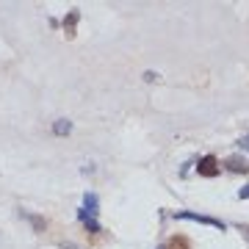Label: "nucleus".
Masks as SVG:
<instances>
[{
    "label": "nucleus",
    "mask_w": 249,
    "mask_h": 249,
    "mask_svg": "<svg viewBox=\"0 0 249 249\" xmlns=\"http://www.w3.org/2000/svg\"><path fill=\"white\" fill-rule=\"evenodd\" d=\"M144 80H147V83H152V80H158V72H144Z\"/></svg>",
    "instance_id": "nucleus-9"
},
{
    "label": "nucleus",
    "mask_w": 249,
    "mask_h": 249,
    "mask_svg": "<svg viewBox=\"0 0 249 249\" xmlns=\"http://www.w3.org/2000/svg\"><path fill=\"white\" fill-rule=\"evenodd\" d=\"M178 219H188V222H199V224H211V227H216V230H224V222H219V219H211V216H199V213H191V211H178Z\"/></svg>",
    "instance_id": "nucleus-2"
},
{
    "label": "nucleus",
    "mask_w": 249,
    "mask_h": 249,
    "mask_svg": "<svg viewBox=\"0 0 249 249\" xmlns=\"http://www.w3.org/2000/svg\"><path fill=\"white\" fill-rule=\"evenodd\" d=\"M78 11H70V17L64 19V36H67V39H72V36H75V25H78Z\"/></svg>",
    "instance_id": "nucleus-4"
},
{
    "label": "nucleus",
    "mask_w": 249,
    "mask_h": 249,
    "mask_svg": "<svg viewBox=\"0 0 249 249\" xmlns=\"http://www.w3.org/2000/svg\"><path fill=\"white\" fill-rule=\"evenodd\" d=\"M196 172H199L202 178H216V175L222 172V163H219V158H213V155H205V158H199V163H196Z\"/></svg>",
    "instance_id": "nucleus-1"
},
{
    "label": "nucleus",
    "mask_w": 249,
    "mask_h": 249,
    "mask_svg": "<svg viewBox=\"0 0 249 249\" xmlns=\"http://www.w3.org/2000/svg\"><path fill=\"white\" fill-rule=\"evenodd\" d=\"M241 232H247V238H249V227H244V224H241Z\"/></svg>",
    "instance_id": "nucleus-12"
},
{
    "label": "nucleus",
    "mask_w": 249,
    "mask_h": 249,
    "mask_svg": "<svg viewBox=\"0 0 249 249\" xmlns=\"http://www.w3.org/2000/svg\"><path fill=\"white\" fill-rule=\"evenodd\" d=\"M158 249H166V247H158Z\"/></svg>",
    "instance_id": "nucleus-13"
},
{
    "label": "nucleus",
    "mask_w": 249,
    "mask_h": 249,
    "mask_svg": "<svg viewBox=\"0 0 249 249\" xmlns=\"http://www.w3.org/2000/svg\"><path fill=\"white\" fill-rule=\"evenodd\" d=\"M241 147H244V150H249V133L244 136V139H241Z\"/></svg>",
    "instance_id": "nucleus-11"
},
{
    "label": "nucleus",
    "mask_w": 249,
    "mask_h": 249,
    "mask_svg": "<svg viewBox=\"0 0 249 249\" xmlns=\"http://www.w3.org/2000/svg\"><path fill=\"white\" fill-rule=\"evenodd\" d=\"M238 196H241V199H249V186H247V188H241Z\"/></svg>",
    "instance_id": "nucleus-10"
},
{
    "label": "nucleus",
    "mask_w": 249,
    "mask_h": 249,
    "mask_svg": "<svg viewBox=\"0 0 249 249\" xmlns=\"http://www.w3.org/2000/svg\"><path fill=\"white\" fill-rule=\"evenodd\" d=\"M72 130V122L70 119H55V124H53V133L55 136H67Z\"/></svg>",
    "instance_id": "nucleus-5"
},
{
    "label": "nucleus",
    "mask_w": 249,
    "mask_h": 249,
    "mask_svg": "<svg viewBox=\"0 0 249 249\" xmlns=\"http://www.w3.org/2000/svg\"><path fill=\"white\" fill-rule=\"evenodd\" d=\"M22 216H28V219L34 222V227H36V230H45V219H39V216H31V213H22Z\"/></svg>",
    "instance_id": "nucleus-8"
},
{
    "label": "nucleus",
    "mask_w": 249,
    "mask_h": 249,
    "mask_svg": "<svg viewBox=\"0 0 249 249\" xmlns=\"http://www.w3.org/2000/svg\"><path fill=\"white\" fill-rule=\"evenodd\" d=\"M224 166H227L230 172H235V175H247L249 172V160L241 158V155H230V158L224 160Z\"/></svg>",
    "instance_id": "nucleus-3"
},
{
    "label": "nucleus",
    "mask_w": 249,
    "mask_h": 249,
    "mask_svg": "<svg viewBox=\"0 0 249 249\" xmlns=\"http://www.w3.org/2000/svg\"><path fill=\"white\" fill-rule=\"evenodd\" d=\"M166 249H191V244H188V238H183V235H175V238L166 244Z\"/></svg>",
    "instance_id": "nucleus-6"
},
{
    "label": "nucleus",
    "mask_w": 249,
    "mask_h": 249,
    "mask_svg": "<svg viewBox=\"0 0 249 249\" xmlns=\"http://www.w3.org/2000/svg\"><path fill=\"white\" fill-rule=\"evenodd\" d=\"M83 205H86L83 211H89V216H94V213H97V196H94V194H86Z\"/></svg>",
    "instance_id": "nucleus-7"
}]
</instances>
